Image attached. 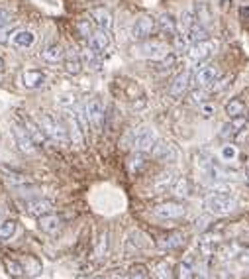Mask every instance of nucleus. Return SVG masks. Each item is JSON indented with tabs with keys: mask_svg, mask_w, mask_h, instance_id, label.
I'll list each match as a JSON object with an SVG mask.
<instances>
[{
	"mask_svg": "<svg viewBox=\"0 0 249 279\" xmlns=\"http://www.w3.org/2000/svg\"><path fill=\"white\" fill-rule=\"evenodd\" d=\"M236 207L238 201L229 195L227 189H216L204 197V209L212 214H229L232 211H236Z\"/></svg>",
	"mask_w": 249,
	"mask_h": 279,
	"instance_id": "1",
	"label": "nucleus"
},
{
	"mask_svg": "<svg viewBox=\"0 0 249 279\" xmlns=\"http://www.w3.org/2000/svg\"><path fill=\"white\" fill-rule=\"evenodd\" d=\"M37 124H40V128L44 130V134L47 140H51V142H55V144H59V145L69 144L67 128L59 122L55 116H51V114H42L40 120H37Z\"/></svg>",
	"mask_w": 249,
	"mask_h": 279,
	"instance_id": "2",
	"label": "nucleus"
},
{
	"mask_svg": "<svg viewBox=\"0 0 249 279\" xmlns=\"http://www.w3.org/2000/svg\"><path fill=\"white\" fill-rule=\"evenodd\" d=\"M85 112H87V118H88V126L94 130V132H100L102 126H104V104L100 99H90V101L85 104Z\"/></svg>",
	"mask_w": 249,
	"mask_h": 279,
	"instance_id": "3",
	"label": "nucleus"
},
{
	"mask_svg": "<svg viewBox=\"0 0 249 279\" xmlns=\"http://www.w3.org/2000/svg\"><path fill=\"white\" fill-rule=\"evenodd\" d=\"M216 51V44L214 42H208V40H202V42H195L186 47V57L190 63H202L208 57Z\"/></svg>",
	"mask_w": 249,
	"mask_h": 279,
	"instance_id": "4",
	"label": "nucleus"
},
{
	"mask_svg": "<svg viewBox=\"0 0 249 279\" xmlns=\"http://www.w3.org/2000/svg\"><path fill=\"white\" fill-rule=\"evenodd\" d=\"M157 134L155 130L149 128V126H141L140 130L136 132V138H133V150L136 152H141V154H151L153 145L157 144Z\"/></svg>",
	"mask_w": 249,
	"mask_h": 279,
	"instance_id": "5",
	"label": "nucleus"
},
{
	"mask_svg": "<svg viewBox=\"0 0 249 279\" xmlns=\"http://www.w3.org/2000/svg\"><path fill=\"white\" fill-rule=\"evenodd\" d=\"M186 209H184L181 202H161L157 207H153V216H157L159 220H177V218H183Z\"/></svg>",
	"mask_w": 249,
	"mask_h": 279,
	"instance_id": "6",
	"label": "nucleus"
},
{
	"mask_svg": "<svg viewBox=\"0 0 249 279\" xmlns=\"http://www.w3.org/2000/svg\"><path fill=\"white\" fill-rule=\"evenodd\" d=\"M218 77H220V69L208 65V67L198 69L195 73V77H190V79H193L195 89H208L210 85H214V81H216Z\"/></svg>",
	"mask_w": 249,
	"mask_h": 279,
	"instance_id": "7",
	"label": "nucleus"
},
{
	"mask_svg": "<svg viewBox=\"0 0 249 279\" xmlns=\"http://www.w3.org/2000/svg\"><path fill=\"white\" fill-rule=\"evenodd\" d=\"M67 134H69V142L75 145H83L85 144V130L79 122L75 112H67Z\"/></svg>",
	"mask_w": 249,
	"mask_h": 279,
	"instance_id": "8",
	"label": "nucleus"
},
{
	"mask_svg": "<svg viewBox=\"0 0 249 279\" xmlns=\"http://www.w3.org/2000/svg\"><path fill=\"white\" fill-rule=\"evenodd\" d=\"M12 136H14V140H16V145L20 147V152L28 154V156L35 152L37 145L33 144V140L30 138V134L26 132V128H24L22 124H12Z\"/></svg>",
	"mask_w": 249,
	"mask_h": 279,
	"instance_id": "9",
	"label": "nucleus"
},
{
	"mask_svg": "<svg viewBox=\"0 0 249 279\" xmlns=\"http://www.w3.org/2000/svg\"><path fill=\"white\" fill-rule=\"evenodd\" d=\"M153 30H155V20L151 16H141V18L136 20L133 28H131V38L140 40V42L141 40H147L153 34Z\"/></svg>",
	"mask_w": 249,
	"mask_h": 279,
	"instance_id": "10",
	"label": "nucleus"
},
{
	"mask_svg": "<svg viewBox=\"0 0 249 279\" xmlns=\"http://www.w3.org/2000/svg\"><path fill=\"white\" fill-rule=\"evenodd\" d=\"M151 156L157 157L159 161H177V159H179V150H177L171 142L157 140V144L153 145V150H151Z\"/></svg>",
	"mask_w": 249,
	"mask_h": 279,
	"instance_id": "11",
	"label": "nucleus"
},
{
	"mask_svg": "<svg viewBox=\"0 0 249 279\" xmlns=\"http://www.w3.org/2000/svg\"><path fill=\"white\" fill-rule=\"evenodd\" d=\"M88 42V47L97 53V55H104L106 51H108V47H110V38H108V32L106 30H94L92 32V35L87 40Z\"/></svg>",
	"mask_w": 249,
	"mask_h": 279,
	"instance_id": "12",
	"label": "nucleus"
},
{
	"mask_svg": "<svg viewBox=\"0 0 249 279\" xmlns=\"http://www.w3.org/2000/svg\"><path fill=\"white\" fill-rule=\"evenodd\" d=\"M61 226H63V218H61L59 214H55V212H47V214L37 218V228H40L42 232H45V234H55V232H59Z\"/></svg>",
	"mask_w": 249,
	"mask_h": 279,
	"instance_id": "13",
	"label": "nucleus"
},
{
	"mask_svg": "<svg viewBox=\"0 0 249 279\" xmlns=\"http://www.w3.org/2000/svg\"><path fill=\"white\" fill-rule=\"evenodd\" d=\"M167 53H169L167 45L159 44V42H147V44L140 45V55L147 57V59H151V61H157V59L165 57Z\"/></svg>",
	"mask_w": 249,
	"mask_h": 279,
	"instance_id": "14",
	"label": "nucleus"
},
{
	"mask_svg": "<svg viewBox=\"0 0 249 279\" xmlns=\"http://www.w3.org/2000/svg\"><path fill=\"white\" fill-rule=\"evenodd\" d=\"M247 124H249V120H245L243 116H239V118H229V122L222 126L220 138H222V140H236V136L239 134V130L245 128Z\"/></svg>",
	"mask_w": 249,
	"mask_h": 279,
	"instance_id": "15",
	"label": "nucleus"
},
{
	"mask_svg": "<svg viewBox=\"0 0 249 279\" xmlns=\"http://www.w3.org/2000/svg\"><path fill=\"white\" fill-rule=\"evenodd\" d=\"M188 85H190V73H188V71H181V73L171 81L169 95H171L173 99H181L184 92H186V89H188Z\"/></svg>",
	"mask_w": 249,
	"mask_h": 279,
	"instance_id": "16",
	"label": "nucleus"
},
{
	"mask_svg": "<svg viewBox=\"0 0 249 279\" xmlns=\"http://www.w3.org/2000/svg\"><path fill=\"white\" fill-rule=\"evenodd\" d=\"M26 211L32 216H44L47 212H53V202L47 201V199H30L26 201Z\"/></svg>",
	"mask_w": 249,
	"mask_h": 279,
	"instance_id": "17",
	"label": "nucleus"
},
{
	"mask_svg": "<svg viewBox=\"0 0 249 279\" xmlns=\"http://www.w3.org/2000/svg\"><path fill=\"white\" fill-rule=\"evenodd\" d=\"M45 73L44 71H37V69H28L22 73V85L26 89H40L44 87L45 83Z\"/></svg>",
	"mask_w": 249,
	"mask_h": 279,
	"instance_id": "18",
	"label": "nucleus"
},
{
	"mask_svg": "<svg viewBox=\"0 0 249 279\" xmlns=\"http://www.w3.org/2000/svg\"><path fill=\"white\" fill-rule=\"evenodd\" d=\"M33 42H35V35L30 30H16L10 38V44L18 49H28L33 45Z\"/></svg>",
	"mask_w": 249,
	"mask_h": 279,
	"instance_id": "19",
	"label": "nucleus"
},
{
	"mask_svg": "<svg viewBox=\"0 0 249 279\" xmlns=\"http://www.w3.org/2000/svg\"><path fill=\"white\" fill-rule=\"evenodd\" d=\"M24 128H26V132L30 134V138L33 140V144L35 145H44L45 142H47V138H45V134H44V130L40 128V124L37 122H33L32 118H24V124H22Z\"/></svg>",
	"mask_w": 249,
	"mask_h": 279,
	"instance_id": "20",
	"label": "nucleus"
},
{
	"mask_svg": "<svg viewBox=\"0 0 249 279\" xmlns=\"http://www.w3.org/2000/svg\"><path fill=\"white\" fill-rule=\"evenodd\" d=\"M90 16H92V22L97 24L100 30H106L108 32L110 28H112V14H110V10H106V8H102V6H98V8H94V10L90 12Z\"/></svg>",
	"mask_w": 249,
	"mask_h": 279,
	"instance_id": "21",
	"label": "nucleus"
},
{
	"mask_svg": "<svg viewBox=\"0 0 249 279\" xmlns=\"http://www.w3.org/2000/svg\"><path fill=\"white\" fill-rule=\"evenodd\" d=\"M184 244V236L181 232H175V234H169V236H161L159 240H157V248L159 250H177V248H181Z\"/></svg>",
	"mask_w": 249,
	"mask_h": 279,
	"instance_id": "22",
	"label": "nucleus"
},
{
	"mask_svg": "<svg viewBox=\"0 0 249 279\" xmlns=\"http://www.w3.org/2000/svg\"><path fill=\"white\" fill-rule=\"evenodd\" d=\"M65 57V51H63V47L57 44H51V45H45L44 49H42V59L47 61V63H57V61H61Z\"/></svg>",
	"mask_w": 249,
	"mask_h": 279,
	"instance_id": "23",
	"label": "nucleus"
},
{
	"mask_svg": "<svg viewBox=\"0 0 249 279\" xmlns=\"http://www.w3.org/2000/svg\"><path fill=\"white\" fill-rule=\"evenodd\" d=\"M175 183V171H163L159 177L153 183V193H165L167 189H171Z\"/></svg>",
	"mask_w": 249,
	"mask_h": 279,
	"instance_id": "24",
	"label": "nucleus"
},
{
	"mask_svg": "<svg viewBox=\"0 0 249 279\" xmlns=\"http://www.w3.org/2000/svg\"><path fill=\"white\" fill-rule=\"evenodd\" d=\"M159 28H161L163 34L173 38V35L179 32V22H177V18H173L171 14H161V18H159Z\"/></svg>",
	"mask_w": 249,
	"mask_h": 279,
	"instance_id": "25",
	"label": "nucleus"
},
{
	"mask_svg": "<svg viewBox=\"0 0 249 279\" xmlns=\"http://www.w3.org/2000/svg\"><path fill=\"white\" fill-rule=\"evenodd\" d=\"M226 114L227 118H239V116H243L245 114V102L241 101V99H229L226 102Z\"/></svg>",
	"mask_w": 249,
	"mask_h": 279,
	"instance_id": "26",
	"label": "nucleus"
},
{
	"mask_svg": "<svg viewBox=\"0 0 249 279\" xmlns=\"http://www.w3.org/2000/svg\"><path fill=\"white\" fill-rule=\"evenodd\" d=\"M143 246H145V240H143V234H141L140 230L130 232V238H128V242H126V252H128V256H130L131 252H140Z\"/></svg>",
	"mask_w": 249,
	"mask_h": 279,
	"instance_id": "27",
	"label": "nucleus"
},
{
	"mask_svg": "<svg viewBox=\"0 0 249 279\" xmlns=\"http://www.w3.org/2000/svg\"><path fill=\"white\" fill-rule=\"evenodd\" d=\"M65 71L69 73V75H79V73L83 71L81 55H76L75 51H71V53L65 57Z\"/></svg>",
	"mask_w": 249,
	"mask_h": 279,
	"instance_id": "28",
	"label": "nucleus"
},
{
	"mask_svg": "<svg viewBox=\"0 0 249 279\" xmlns=\"http://www.w3.org/2000/svg\"><path fill=\"white\" fill-rule=\"evenodd\" d=\"M81 61H83V65H87L88 69H100V55H97L90 47H85L83 51H81Z\"/></svg>",
	"mask_w": 249,
	"mask_h": 279,
	"instance_id": "29",
	"label": "nucleus"
},
{
	"mask_svg": "<svg viewBox=\"0 0 249 279\" xmlns=\"http://www.w3.org/2000/svg\"><path fill=\"white\" fill-rule=\"evenodd\" d=\"M195 273V257L186 256L179 266V279H193Z\"/></svg>",
	"mask_w": 249,
	"mask_h": 279,
	"instance_id": "30",
	"label": "nucleus"
},
{
	"mask_svg": "<svg viewBox=\"0 0 249 279\" xmlns=\"http://www.w3.org/2000/svg\"><path fill=\"white\" fill-rule=\"evenodd\" d=\"M4 268H6V273L14 279H20L24 277V268L20 262L16 259H10V257H4Z\"/></svg>",
	"mask_w": 249,
	"mask_h": 279,
	"instance_id": "31",
	"label": "nucleus"
},
{
	"mask_svg": "<svg viewBox=\"0 0 249 279\" xmlns=\"http://www.w3.org/2000/svg\"><path fill=\"white\" fill-rule=\"evenodd\" d=\"M153 273H155V279H173V269H171V264L167 259L157 262Z\"/></svg>",
	"mask_w": 249,
	"mask_h": 279,
	"instance_id": "32",
	"label": "nucleus"
},
{
	"mask_svg": "<svg viewBox=\"0 0 249 279\" xmlns=\"http://www.w3.org/2000/svg\"><path fill=\"white\" fill-rule=\"evenodd\" d=\"M16 234V220H2L0 222V242H6V240H10L12 236Z\"/></svg>",
	"mask_w": 249,
	"mask_h": 279,
	"instance_id": "33",
	"label": "nucleus"
},
{
	"mask_svg": "<svg viewBox=\"0 0 249 279\" xmlns=\"http://www.w3.org/2000/svg\"><path fill=\"white\" fill-rule=\"evenodd\" d=\"M22 268H24V273H26V275L35 277V275H40V271H42V264H40L35 257H26Z\"/></svg>",
	"mask_w": 249,
	"mask_h": 279,
	"instance_id": "34",
	"label": "nucleus"
},
{
	"mask_svg": "<svg viewBox=\"0 0 249 279\" xmlns=\"http://www.w3.org/2000/svg\"><path fill=\"white\" fill-rule=\"evenodd\" d=\"M188 45H190V40H188L186 32H184V30H179V32L173 35V47L177 51H183V49H186Z\"/></svg>",
	"mask_w": 249,
	"mask_h": 279,
	"instance_id": "35",
	"label": "nucleus"
},
{
	"mask_svg": "<svg viewBox=\"0 0 249 279\" xmlns=\"http://www.w3.org/2000/svg\"><path fill=\"white\" fill-rule=\"evenodd\" d=\"M173 185H175L173 191L177 197H184V199H186V197L190 195V183H188V179L186 177H181L177 183H173Z\"/></svg>",
	"mask_w": 249,
	"mask_h": 279,
	"instance_id": "36",
	"label": "nucleus"
},
{
	"mask_svg": "<svg viewBox=\"0 0 249 279\" xmlns=\"http://www.w3.org/2000/svg\"><path fill=\"white\" fill-rule=\"evenodd\" d=\"M108 242H110V234L104 230V232L100 234V238H98L97 250H94V254H97L98 257H104L108 254Z\"/></svg>",
	"mask_w": 249,
	"mask_h": 279,
	"instance_id": "37",
	"label": "nucleus"
},
{
	"mask_svg": "<svg viewBox=\"0 0 249 279\" xmlns=\"http://www.w3.org/2000/svg\"><path fill=\"white\" fill-rule=\"evenodd\" d=\"M145 168V154L141 152H136L130 159V171L131 173H140L141 169Z\"/></svg>",
	"mask_w": 249,
	"mask_h": 279,
	"instance_id": "38",
	"label": "nucleus"
},
{
	"mask_svg": "<svg viewBox=\"0 0 249 279\" xmlns=\"http://www.w3.org/2000/svg\"><path fill=\"white\" fill-rule=\"evenodd\" d=\"M195 22H196V12L195 10H184L183 14H181V20H179L181 30H188Z\"/></svg>",
	"mask_w": 249,
	"mask_h": 279,
	"instance_id": "39",
	"label": "nucleus"
},
{
	"mask_svg": "<svg viewBox=\"0 0 249 279\" xmlns=\"http://www.w3.org/2000/svg\"><path fill=\"white\" fill-rule=\"evenodd\" d=\"M130 279H149V271L143 264H136L130 268Z\"/></svg>",
	"mask_w": 249,
	"mask_h": 279,
	"instance_id": "40",
	"label": "nucleus"
},
{
	"mask_svg": "<svg viewBox=\"0 0 249 279\" xmlns=\"http://www.w3.org/2000/svg\"><path fill=\"white\" fill-rule=\"evenodd\" d=\"M220 157L224 159V161H234L236 157H238V147L232 144H226L222 145V150H220Z\"/></svg>",
	"mask_w": 249,
	"mask_h": 279,
	"instance_id": "41",
	"label": "nucleus"
},
{
	"mask_svg": "<svg viewBox=\"0 0 249 279\" xmlns=\"http://www.w3.org/2000/svg\"><path fill=\"white\" fill-rule=\"evenodd\" d=\"M14 32H16V30L12 28L10 24H6V26H0V44H8Z\"/></svg>",
	"mask_w": 249,
	"mask_h": 279,
	"instance_id": "42",
	"label": "nucleus"
},
{
	"mask_svg": "<svg viewBox=\"0 0 249 279\" xmlns=\"http://www.w3.org/2000/svg\"><path fill=\"white\" fill-rule=\"evenodd\" d=\"M76 28H79V32H81V35H83L85 40H88V38L92 35V32H94V30H92V26H90V22H88V20H81V22L76 24Z\"/></svg>",
	"mask_w": 249,
	"mask_h": 279,
	"instance_id": "43",
	"label": "nucleus"
},
{
	"mask_svg": "<svg viewBox=\"0 0 249 279\" xmlns=\"http://www.w3.org/2000/svg\"><path fill=\"white\" fill-rule=\"evenodd\" d=\"M208 89H195L193 92H190V99H193V102H200V104H204V101L208 99Z\"/></svg>",
	"mask_w": 249,
	"mask_h": 279,
	"instance_id": "44",
	"label": "nucleus"
},
{
	"mask_svg": "<svg viewBox=\"0 0 249 279\" xmlns=\"http://www.w3.org/2000/svg\"><path fill=\"white\" fill-rule=\"evenodd\" d=\"M193 277H195V279H208V269H206V264H200L198 268H195Z\"/></svg>",
	"mask_w": 249,
	"mask_h": 279,
	"instance_id": "45",
	"label": "nucleus"
},
{
	"mask_svg": "<svg viewBox=\"0 0 249 279\" xmlns=\"http://www.w3.org/2000/svg\"><path fill=\"white\" fill-rule=\"evenodd\" d=\"M200 112H202V116H204V118H212V116H214V112H216V108H214L212 104H202V106H200Z\"/></svg>",
	"mask_w": 249,
	"mask_h": 279,
	"instance_id": "46",
	"label": "nucleus"
},
{
	"mask_svg": "<svg viewBox=\"0 0 249 279\" xmlns=\"http://www.w3.org/2000/svg\"><path fill=\"white\" fill-rule=\"evenodd\" d=\"M12 22V16L8 10H4V8H0V26H6V24Z\"/></svg>",
	"mask_w": 249,
	"mask_h": 279,
	"instance_id": "47",
	"label": "nucleus"
},
{
	"mask_svg": "<svg viewBox=\"0 0 249 279\" xmlns=\"http://www.w3.org/2000/svg\"><path fill=\"white\" fill-rule=\"evenodd\" d=\"M208 220H210V218H208V216H202V218H198V220H196V230H204L206 226H208Z\"/></svg>",
	"mask_w": 249,
	"mask_h": 279,
	"instance_id": "48",
	"label": "nucleus"
},
{
	"mask_svg": "<svg viewBox=\"0 0 249 279\" xmlns=\"http://www.w3.org/2000/svg\"><path fill=\"white\" fill-rule=\"evenodd\" d=\"M112 279H130V277H126V275H114Z\"/></svg>",
	"mask_w": 249,
	"mask_h": 279,
	"instance_id": "49",
	"label": "nucleus"
},
{
	"mask_svg": "<svg viewBox=\"0 0 249 279\" xmlns=\"http://www.w3.org/2000/svg\"><path fill=\"white\" fill-rule=\"evenodd\" d=\"M2 69H4V61H2V57H0V73H2Z\"/></svg>",
	"mask_w": 249,
	"mask_h": 279,
	"instance_id": "50",
	"label": "nucleus"
},
{
	"mask_svg": "<svg viewBox=\"0 0 249 279\" xmlns=\"http://www.w3.org/2000/svg\"><path fill=\"white\" fill-rule=\"evenodd\" d=\"M0 222H2V211H0Z\"/></svg>",
	"mask_w": 249,
	"mask_h": 279,
	"instance_id": "51",
	"label": "nucleus"
},
{
	"mask_svg": "<svg viewBox=\"0 0 249 279\" xmlns=\"http://www.w3.org/2000/svg\"><path fill=\"white\" fill-rule=\"evenodd\" d=\"M245 181H247V185H249V175H247V177H245Z\"/></svg>",
	"mask_w": 249,
	"mask_h": 279,
	"instance_id": "52",
	"label": "nucleus"
},
{
	"mask_svg": "<svg viewBox=\"0 0 249 279\" xmlns=\"http://www.w3.org/2000/svg\"><path fill=\"white\" fill-rule=\"evenodd\" d=\"M79 279H87V277H79Z\"/></svg>",
	"mask_w": 249,
	"mask_h": 279,
	"instance_id": "53",
	"label": "nucleus"
},
{
	"mask_svg": "<svg viewBox=\"0 0 249 279\" xmlns=\"http://www.w3.org/2000/svg\"><path fill=\"white\" fill-rule=\"evenodd\" d=\"M247 120H249V112H247Z\"/></svg>",
	"mask_w": 249,
	"mask_h": 279,
	"instance_id": "54",
	"label": "nucleus"
},
{
	"mask_svg": "<svg viewBox=\"0 0 249 279\" xmlns=\"http://www.w3.org/2000/svg\"><path fill=\"white\" fill-rule=\"evenodd\" d=\"M247 165H249V161H247Z\"/></svg>",
	"mask_w": 249,
	"mask_h": 279,
	"instance_id": "55",
	"label": "nucleus"
}]
</instances>
